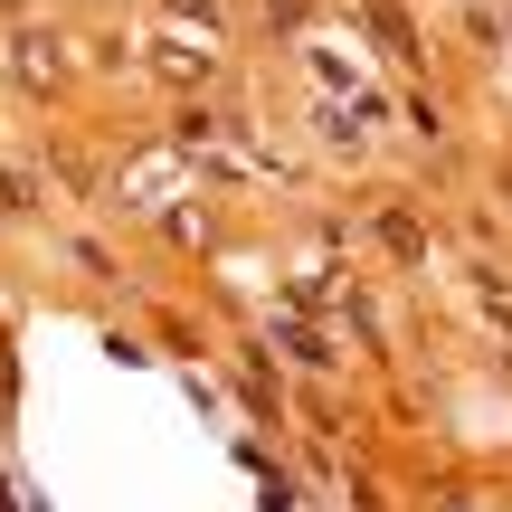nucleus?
Segmentation results:
<instances>
[{
    "label": "nucleus",
    "instance_id": "nucleus-1",
    "mask_svg": "<svg viewBox=\"0 0 512 512\" xmlns=\"http://www.w3.org/2000/svg\"><path fill=\"white\" fill-rule=\"evenodd\" d=\"M171 171H181L171 152H152V162H133V171H124V209H152V200H162V181H171Z\"/></svg>",
    "mask_w": 512,
    "mask_h": 512
},
{
    "label": "nucleus",
    "instance_id": "nucleus-2",
    "mask_svg": "<svg viewBox=\"0 0 512 512\" xmlns=\"http://www.w3.org/2000/svg\"><path fill=\"white\" fill-rule=\"evenodd\" d=\"M10 67L29 76V86H48V76H57V48H48L38 29H19V38H10Z\"/></svg>",
    "mask_w": 512,
    "mask_h": 512
},
{
    "label": "nucleus",
    "instance_id": "nucleus-3",
    "mask_svg": "<svg viewBox=\"0 0 512 512\" xmlns=\"http://www.w3.org/2000/svg\"><path fill=\"white\" fill-rule=\"evenodd\" d=\"M370 29H380V38H389L399 57H418V38H408V19H399V10H370Z\"/></svg>",
    "mask_w": 512,
    "mask_h": 512
}]
</instances>
